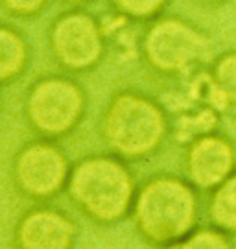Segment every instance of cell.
I'll use <instances>...</instances> for the list:
<instances>
[{
    "label": "cell",
    "mask_w": 236,
    "mask_h": 249,
    "mask_svg": "<svg viewBox=\"0 0 236 249\" xmlns=\"http://www.w3.org/2000/svg\"><path fill=\"white\" fill-rule=\"evenodd\" d=\"M70 162L65 151L50 139L24 144L13 157L11 178L20 196L48 201L67 190Z\"/></svg>",
    "instance_id": "5"
},
{
    "label": "cell",
    "mask_w": 236,
    "mask_h": 249,
    "mask_svg": "<svg viewBox=\"0 0 236 249\" xmlns=\"http://www.w3.org/2000/svg\"><path fill=\"white\" fill-rule=\"evenodd\" d=\"M209 218L219 231L236 236V172L212 190Z\"/></svg>",
    "instance_id": "11"
},
{
    "label": "cell",
    "mask_w": 236,
    "mask_h": 249,
    "mask_svg": "<svg viewBox=\"0 0 236 249\" xmlns=\"http://www.w3.org/2000/svg\"><path fill=\"white\" fill-rule=\"evenodd\" d=\"M209 50V43L192 24L175 17L155 20L148 28L142 52L148 65L159 74H181L198 63Z\"/></svg>",
    "instance_id": "6"
},
{
    "label": "cell",
    "mask_w": 236,
    "mask_h": 249,
    "mask_svg": "<svg viewBox=\"0 0 236 249\" xmlns=\"http://www.w3.org/2000/svg\"><path fill=\"white\" fill-rule=\"evenodd\" d=\"M100 131L113 155L142 160L161 150L170 133V122L166 111L153 98L137 90H120L105 107Z\"/></svg>",
    "instance_id": "3"
},
{
    "label": "cell",
    "mask_w": 236,
    "mask_h": 249,
    "mask_svg": "<svg viewBox=\"0 0 236 249\" xmlns=\"http://www.w3.org/2000/svg\"><path fill=\"white\" fill-rule=\"evenodd\" d=\"M87 109L85 90L65 76H46L28 90L24 116L43 139H63L76 131Z\"/></svg>",
    "instance_id": "4"
},
{
    "label": "cell",
    "mask_w": 236,
    "mask_h": 249,
    "mask_svg": "<svg viewBox=\"0 0 236 249\" xmlns=\"http://www.w3.org/2000/svg\"><path fill=\"white\" fill-rule=\"evenodd\" d=\"M76 240V222L65 211L50 205L28 209L13 227L15 249H74Z\"/></svg>",
    "instance_id": "8"
},
{
    "label": "cell",
    "mask_w": 236,
    "mask_h": 249,
    "mask_svg": "<svg viewBox=\"0 0 236 249\" xmlns=\"http://www.w3.org/2000/svg\"><path fill=\"white\" fill-rule=\"evenodd\" d=\"M205 2H212V4H218V2H223V0H205Z\"/></svg>",
    "instance_id": "16"
},
{
    "label": "cell",
    "mask_w": 236,
    "mask_h": 249,
    "mask_svg": "<svg viewBox=\"0 0 236 249\" xmlns=\"http://www.w3.org/2000/svg\"><path fill=\"white\" fill-rule=\"evenodd\" d=\"M2 2L13 15H34L39 13L46 4V0H2Z\"/></svg>",
    "instance_id": "15"
},
{
    "label": "cell",
    "mask_w": 236,
    "mask_h": 249,
    "mask_svg": "<svg viewBox=\"0 0 236 249\" xmlns=\"http://www.w3.org/2000/svg\"><path fill=\"white\" fill-rule=\"evenodd\" d=\"M198 188L188 179L157 174L146 179L135 194L131 220L148 246L172 249L184 240L200 222Z\"/></svg>",
    "instance_id": "1"
},
{
    "label": "cell",
    "mask_w": 236,
    "mask_h": 249,
    "mask_svg": "<svg viewBox=\"0 0 236 249\" xmlns=\"http://www.w3.org/2000/svg\"><path fill=\"white\" fill-rule=\"evenodd\" d=\"M111 2L120 13L127 17L148 18L164 8L168 0H111Z\"/></svg>",
    "instance_id": "14"
},
{
    "label": "cell",
    "mask_w": 236,
    "mask_h": 249,
    "mask_svg": "<svg viewBox=\"0 0 236 249\" xmlns=\"http://www.w3.org/2000/svg\"><path fill=\"white\" fill-rule=\"evenodd\" d=\"M28 63V46L24 37L13 28L0 24V83L18 78Z\"/></svg>",
    "instance_id": "10"
},
{
    "label": "cell",
    "mask_w": 236,
    "mask_h": 249,
    "mask_svg": "<svg viewBox=\"0 0 236 249\" xmlns=\"http://www.w3.org/2000/svg\"><path fill=\"white\" fill-rule=\"evenodd\" d=\"M172 249H236L233 236L218 227H198Z\"/></svg>",
    "instance_id": "13"
},
{
    "label": "cell",
    "mask_w": 236,
    "mask_h": 249,
    "mask_svg": "<svg viewBox=\"0 0 236 249\" xmlns=\"http://www.w3.org/2000/svg\"><path fill=\"white\" fill-rule=\"evenodd\" d=\"M50 46L63 69L79 72L100 61L104 39L94 18L81 11H70L54 22Z\"/></svg>",
    "instance_id": "7"
},
{
    "label": "cell",
    "mask_w": 236,
    "mask_h": 249,
    "mask_svg": "<svg viewBox=\"0 0 236 249\" xmlns=\"http://www.w3.org/2000/svg\"><path fill=\"white\" fill-rule=\"evenodd\" d=\"M67 192L87 220L114 225L131 214L137 185L124 159L113 153L87 155L70 170Z\"/></svg>",
    "instance_id": "2"
},
{
    "label": "cell",
    "mask_w": 236,
    "mask_h": 249,
    "mask_svg": "<svg viewBox=\"0 0 236 249\" xmlns=\"http://www.w3.org/2000/svg\"><path fill=\"white\" fill-rule=\"evenodd\" d=\"M70 2H85V0H70Z\"/></svg>",
    "instance_id": "17"
},
{
    "label": "cell",
    "mask_w": 236,
    "mask_h": 249,
    "mask_svg": "<svg viewBox=\"0 0 236 249\" xmlns=\"http://www.w3.org/2000/svg\"><path fill=\"white\" fill-rule=\"evenodd\" d=\"M210 81L216 98L227 106H236V52L221 53L212 65Z\"/></svg>",
    "instance_id": "12"
},
{
    "label": "cell",
    "mask_w": 236,
    "mask_h": 249,
    "mask_svg": "<svg viewBox=\"0 0 236 249\" xmlns=\"http://www.w3.org/2000/svg\"><path fill=\"white\" fill-rule=\"evenodd\" d=\"M236 168V148L225 135L216 131L200 135L186 144V179L200 190H214Z\"/></svg>",
    "instance_id": "9"
}]
</instances>
